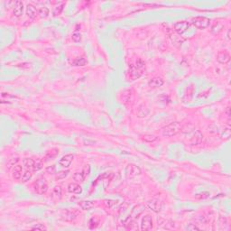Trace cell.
Returning <instances> with one entry per match:
<instances>
[{"instance_id":"f35d334b","label":"cell","mask_w":231,"mask_h":231,"mask_svg":"<svg viewBox=\"0 0 231 231\" xmlns=\"http://www.w3.org/2000/svg\"><path fill=\"white\" fill-rule=\"evenodd\" d=\"M186 229H187V230H200V228H199L197 226L193 225V224H190L189 226H187V227H186Z\"/></svg>"},{"instance_id":"277c9868","label":"cell","mask_w":231,"mask_h":231,"mask_svg":"<svg viewBox=\"0 0 231 231\" xmlns=\"http://www.w3.org/2000/svg\"><path fill=\"white\" fill-rule=\"evenodd\" d=\"M141 173H142V171H141L140 167H138L135 164H130L126 166V173L127 178H134L135 176L140 175Z\"/></svg>"},{"instance_id":"f1b7e54d","label":"cell","mask_w":231,"mask_h":231,"mask_svg":"<svg viewBox=\"0 0 231 231\" xmlns=\"http://www.w3.org/2000/svg\"><path fill=\"white\" fill-rule=\"evenodd\" d=\"M61 193H62V190H61V186H55L53 188V197H55L56 199H61Z\"/></svg>"},{"instance_id":"ffe728a7","label":"cell","mask_w":231,"mask_h":231,"mask_svg":"<svg viewBox=\"0 0 231 231\" xmlns=\"http://www.w3.org/2000/svg\"><path fill=\"white\" fill-rule=\"evenodd\" d=\"M23 164H24V166L26 168V169H29V170H34V161L31 158H25L24 160H23Z\"/></svg>"},{"instance_id":"b9f144b4","label":"cell","mask_w":231,"mask_h":231,"mask_svg":"<svg viewBox=\"0 0 231 231\" xmlns=\"http://www.w3.org/2000/svg\"><path fill=\"white\" fill-rule=\"evenodd\" d=\"M225 113H226V115L227 116L228 118L230 117V107H227V109H226Z\"/></svg>"},{"instance_id":"30bf717a","label":"cell","mask_w":231,"mask_h":231,"mask_svg":"<svg viewBox=\"0 0 231 231\" xmlns=\"http://www.w3.org/2000/svg\"><path fill=\"white\" fill-rule=\"evenodd\" d=\"M24 12V4L22 1H15L14 4V9H13V14L15 17H20L23 15Z\"/></svg>"},{"instance_id":"e0dca14e","label":"cell","mask_w":231,"mask_h":231,"mask_svg":"<svg viewBox=\"0 0 231 231\" xmlns=\"http://www.w3.org/2000/svg\"><path fill=\"white\" fill-rule=\"evenodd\" d=\"M22 173H23V168L21 165H15L13 167V170H12V176L14 179L15 180H19L22 178Z\"/></svg>"},{"instance_id":"f546056e","label":"cell","mask_w":231,"mask_h":231,"mask_svg":"<svg viewBox=\"0 0 231 231\" xmlns=\"http://www.w3.org/2000/svg\"><path fill=\"white\" fill-rule=\"evenodd\" d=\"M73 180L76 182H82L85 180V175L83 174V173H75L73 175Z\"/></svg>"},{"instance_id":"5b68a950","label":"cell","mask_w":231,"mask_h":231,"mask_svg":"<svg viewBox=\"0 0 231 231\" xmlns=\"http://www.w3.org/2000/svg\"><path fill=\"white\" fill-rule=\"evenodd\" d=\"M147 208H149L150 210H152L154 212H160L163 209V202L160 200L157 199H153L147 202Z\"/></svg>"},{"instance_id":"603a6c76","label":"cell","mask_w":231,"mask_h":231,"mask_svg":"<svg viewBox=\"0 0 231 231\" xmlns=\"http://www.w3.org/2000/svg\"><path fill=\"white\" fill-rule=\"evenodd\" d=\"M33 173H34V170H29L27 169L24 173H23V176H22V181L23 182H26L28 181L32 176H33Z\"/></svg>"},{"instance_id":"d590c367","label":"cell","mask_w":231,"mask_h":231,"mask_svg":"<svg viewBox=\"0 0 231 231\" xmlns=\"http://www.w3.org/2000/svg\"><path fill=\"white\" fill-rule=\"evenodd\" d=\"M104 204H105L107 208H112L114 205L117 204V201L113 200H104Z\"/></svg>"},{"instance_id":"60d3db41","label":"cell","mask_w":231,"mask_h":231,"mask_svg":"<svg viewBox=\"0 0 231 231\" xmlns=\"http://www.w3.org/2000/svg\"><path fill=\"white\" fill-rule=\"evenodd\" d=\"M96 142L95 141H90V140H84V144H85V145H94Z\"/></svg>"},{"instance_id":"7bdbcfd3","label":"cell","mask_w":231,"mask_h":231,"mask_svg":"<svg viewBox=\"0 0 231 231\" xmlns=\"http://www.w3.org/2000/svg\"><path fill=\"white\" fill-rule=\"evenodd\" d=\"M227 39L230 40V30L227 31Z\"/></svg>"},{"instance_id":"4316f807","label":"cell","mask_w":231,"mask_h":231,"mask_svg":"<svg viewBox=\"0 0 231 231\" xmlns=\"http://www.w3.org/2000/svg\"><path fill=\"white\" fill-rule=\"evenodd\" d=\"M64 7H65V4H61V5H58V6H56V7L53 8V16L60 15L61 14V12L63 11Z\"/></svg>"},{"instance_id":"52a82bcc","label":"cell","mask_w":231,"mask_h":231,"mask_svg":"<svg viewBox=\"0 0 231 231\" xmlns=\"http://www.w3.org/2000/svg\"><path fill=\"white\" fill-rule=\"evenodd\" d=\"M190 27V24L188 22L186 21H181V22H178L176 23V24L174 25L173 28H174V31L178 34H182L183 33H185Z\"/></svg>"},{"instance_id":"4dcf8cb0","label":"cell","mask_w":231,"mask_h":231,"mask_svg":"<svg viewBox=\"0 0 231 231\" xmlns=\"http://www.w3.org/2000/svg\"><path fill=\"white\" fill-rule=\"evenodd\" d=\"M142 139L145 142L152 143V142H154L155 140H157V137L153 135H143Z\"/></svg>"},{"instance_id":"3957f363","label":"cell","mask_w":231,"mask_h":231,"mask_svg":"<svg viewBox=\"0 0 231 231\" xmlns=\"http://www.w3.org/2000/svg\"><path fill=\"white\" fill-rule=\"evenodd\" d=\"M192 25L200 29V30H203L207 27H209L210 26V23H211V20L208 18V17H204V16H198V17H195L192 19Z\"/></svg>"},{"instance_id":"836d02e7","label":"cell","mask_w":231,"mask_h":231,"mask_svg":"<svg viewBox=\"0 0 231 231\" xmlns=\"http://www.w3.org/2000/svg\"><path fill=\"white\" fill-rule=\"evenodd\" d=\"M72 41L74 42H80L81 41V34H80V33H79V32L73 33V34L72 36Z\"/></svg>"},{"instance_id":"ba28073f","label":"cell","mask_w":231,"mask_h":231,"mask_svg":"<svg viewBox=\"0 0 231 231\" xmlns=\"http://www.w3.org/2000/svg\"><path fill=\"white\" fill-rule=\"evenodd\" d=\"M153 228V219L150 215H145L141 220L142 230H151Z\"/></svg>"},{"instance_id":"484cf974","label":"cell","mask_w":231,"mask_h":231,"mask_svg":"<svg viewBox=\"0 0 231 231\" xmlns=\"http://www.w3.org/2000/svg\"><path fill=\"white\" fill-rule=\"evenodd\" d=\"M49 13H50L49 9H48L47 7H45L40 8L39 11H38V15H39V16H40L41 18H46V17L49 15Z\"/></svg>"},{"instance_id":"2e32d148","label":"cell","mask_w":231,"mask_h":231,"mask_svg":"<svg viewBox=\"0 0 231 231\" xmlns=\"http://www.w3.org/2000/svg\"><path fill=\"white\" fill-rule=\"evenodd\" d=\"M26 15L29 18L34 19L36 17V15H38V11H37V9L35 8L34 6L31 5V4H28L27 7H26Z\"/></svg>"},{"instance_id":"cb8c5ba5","label":"cell","mask_w":231,"mask_h":231,"mask_svg":"<svg viewBox=\"0 0 231 231\" xmlns=\"http://www.w3.org/2000/svg\"><path fill=\"white\" fill-rule=\"evenodd\" d=\"M99 224V218L95 216V217H92L88 222V225H89V228H96Z\"/></svg>"},{"instance_id":"7402d4cb","label":"cell","mask_w":231,"mask_h":231,"mask_svg":"<svg viewBox=\"0 0 231 231\" xmlns=\"http://www.w3.org/2000/svg\"><path fill=\"white\" fill-rule=\"evenodd\" d=\"M58 154H59V150H58V149H53V150L50 151L47 154L45 155L43 162L49 161V160H53V158H55V157L58 155Z\"/></svg>"},{"instance_id":"d6a6232c","label":"cell","mask_w":231,"mask_h":231,"mask_svg":"<svg viewBox=\"0 0 231 231\" xmlns=\"http://www.w3.org/2000/svg\"><path fill=\"white\" fill-rule=\"evenodd\" d=\"M42 165H43V164H42V162L40 159L34 161V172H37V171L41 170V169L42 168Z\"/></svg>"},{"instance_id":"d4e9b609","label":"cell","mask_w":231,"mask_h":231,"mask_svg":"<svg viewBox=\"0 0 231 231\" xmlns=\"http://www.w3.org/2000/svg\"><path fill=\"white\" fill-rule=\"evenodd\" d=\"M170 37H171V39H172V41L174 42V43H182L183 42H184V39H182L181 36H180V34H170Z\"/></svg>"},{"instance_id":"ac0fdd59","label":"cell","mask_w":231,"mask_h":231,"mask_svg":"<svg viewBox=\"0 0 231 231\" xmlns=\"http://www.w3.org/2000/svg\"><path fill=\"white\" fill-rule=\"evenodd\" d=\"M79 206L83 211H89L90 209H92V208L94 207V203L89 200H82V201L79 202Z\"/></svg>"},{"instance_id":"6da1fadb","label":"cell","mask_w":231,"mask_h":231,"mask_svg":"<svg viewBox=\"0 0 231 231\" xmlns=\"http://www.w3.org/2000/svg\"><path fill=\"white\" fill-rule=\"evenodd\" d=\"M181 130V125L179 122H173L163 128L162 134H163L164 136L172 137L176 135Z\"/></svg>"},{"instance_id":"9a60e30c","label":"cell","mask_w":231,"mask_h":231,"mask_svg":"<svg viewBox=\"0 0 231 231\" xmlns=\"http://www.w3.org/2000/svg\"><path fill=\"white\" fill-rule=\"evenodd\" d=\"M68 192L73 194H80L82 192V188L78 183H70L68 186Z\"/></svg>"},{"instance_id":"8992f818","label":"cell","mask_w":231,"mask_h":231,"mask_svg":"<svg viewBox=\"0 0 231 231\" xmlns=\"http://www.w3.org/2000/svg\"><path fill=\"white\" fill-rule=\"evenodd\" d=\"M143 74V70L136 67L135 65L131 64L129 66V77L132 80H135L137 79H139Z\"/></svg>"},{"instance_id":"7c38bea8","label":"cell","mask_w":231,"mask_h":231,"mask_svg":"<svg viewBox=\"0 0 231 231\" xmlns=\"http://www.w3.org/2000/svg\"><path fill=\"white\" fill-rule=\"evenodd\" d=\"M203 139V135L200 132V131H196L194 133V135H192V137L191 138L190 140V145H200Z\"/></svg>"},{"instance_id":"ab89813d","label":"cell","mask_w":231,"mask_h":231,"mask_svg":"<svg viewBox=\"0 0 231 231\" xmlns=\"http://www.w3.org/2000/svg\"><path fill=\"white\" fill-rule=\"evenodd\" d=\"M229 136H230V130H229V128H227L224 130V138L228 139Z\"/></svg>"},{"instance_id":"83f0119b","label":"cell","mask_w":231,"mask_h":231,"mask_svg":"<svg viewBox=\"0 0 231 231\" xmlns=\"http://www.w3.org/2000/svg\"><path fill=\"white\" fill-rule=\"evenodd\" d=\"M87 63V60L84 57H80V58H77L76 60H74L72 61V64L74 66H84Z\"/></svg>"},{"instance_id":"7a4b0ae2","label":"cell","mask_w":231,"mask_h":231,"mask_svg":"<svg viewBox=\"0 0 231 231\" xmlns=\"http://www.w3.org/2000/svg\"><path fill=\"white\" fill-rule=\"evenodd\" d=\"M34 192L38 194H44L48 190V183L43 177L39 178L34 184Z\"/></svg>"},{"instance_id":"44dd1931","label":"cell","mask_w":231,"mask_h":231,"mask_svg":"<svg viewBox=\"0 0 231 231\" xmlns=\"http://www.w3.org/2000/svg\"><path fill=\"white\" fill-rule=\"evenodd\" d=\"M148 114H149V109L147 107H145V106H141L139 108H138V111H137L138 118H145L148 116Z\"/></svg>"},{"instance_id":"8fae6325","label":"cell","mask_w":231,"mask_h":231,"mask_svg":"<svg viewBox=\"0 0 231 231\" xmlns=\"http://www.w3.org/2000/svg\"><path fill=\"white\" fill-rule=\"evenodd\" d=\"M217 61L221 64H226L230 61V55L227 51H220L217 54Z\"/></svg>"},{"instance_id":"d6986e66","label":"cell","mask_w":231,"mask_h":231,"mask_svg":"<svg viewBox=\"0 0 231 231\" xmlns=\"http://www.w3.org/2000/svg\"><path fill=\"white\" fill-rule=\"evenodd\" d=\"M223 27H224V26H223L222 23H220V22H216L215 24L211 26V31L212 34H219V33L222 31Z\"/></svg>"},{"instance_id":"4fadbf2b","label":"cell","mask_w":231,"mask_h":231,"mask_svg":"<svg viewBox=\"0 0 231 231\" xmlns=\"http://www.w3.org/2000/svg\"><path fill=\"white\" fill-rule=\"evenodd\" d=\"M61 217L65 221H72L77 218V214L74 211L65 210L61 212Z\"/></svg>"},{"instance_id":"1f68e13d","label":"cell","mask_w":231,"mask_h":231,"mask_svg":"<svg viewBox=\"0 0 231 231\" xmlns=\"http://www.w3.org/2000/svg\"><path fill=\"white\" fill-rule=\"evenodd\" d=\"M69 173H70L69 171H61L60 173H58L56 174V176H55V180L59 181V180H62V179H64L65 177L68 176Z\"/></svg>"},{"instance_id":"9c48e42d","label":"cell","mask_w":231,"mask_h":231,"mask_svg":"<svg viewBox=\"0 0 231 231\" xmlns=\"http://www.w3.org/2000/svg\"><path fill=\"white\" fill-rule=\"evenodd\" d=\"M73 158H74L73 154H66V155L62 156L60 159L59 164H60L61 166H62L64 168H68L69 166L72 164V161H73Z\"/></svg>"},{"instance_id":"8d00e7d4","label":"cell","mask_w":231,"mask_h":231,"mask_svg":"<svg viewBox=\"0 0 231 231\" xmlns=\"http://www.w3.org/2000/svg\"><path fill=\"white\" fill-rule=\"evenodd\" d=\"M31 228L32 229H36V230H46V229H47L43 224H36V225L33 226Z\"/></svg>"},{"instance_id":"e575fe53","label":"cell","mask_w":231,"mask_h":231,"mask_svg":"<svg viewBox=\"0 0 231 231\" xmlns=\"http://www.w3.org/2000/svg\"><path fill=\"white\" fill-rule=\"evenodd\" d=\"M18 161H19V158H18V157L10 159V160L8 161V163H7V169H10L12 166H15V165L17 164Z\"/></svg>"},{"instance_id":"74e56055","label":"cell","mask_w":231,"mask_h":231,"mask_svg":"<svg viewBox=\"0 0 231 231\" xmlns=\"http://www.w3.org/2000/svg\"><path fill=\"white\" fill-rule=\"evenodd\" d=\"M55 171H56L55 165H52V166H49V167L46 168V173H50V174H54V173H55Z\"/></svg>"},{"instance_id":"5bb4252c","label":"cell","mask_w":231,"mask_h":231,"mask_svg":"<svg viewBox=\"0 0 231 231\" xmlns=\"http://www.w3.org/2000/svg\"><path fill=\"white\" fill-rule=\"evenodd\" d=\"M164 80L162 79V78H160V77H154V78H153V79H151V80H149L148 85H149V87H151V88H156L162 87V86L164 85Z\"/></svg>"}]
</instances>
